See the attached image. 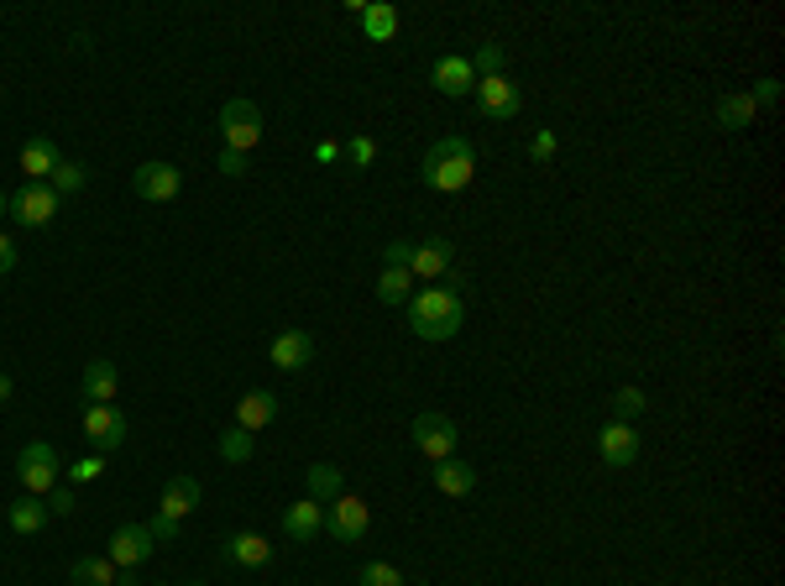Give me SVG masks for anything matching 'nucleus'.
Masks as SVG:
<instances>
[{"label":"nucleus","mask_w":785,"mask_h":586,"mask_svg":"<svg viewBox=\"0 0 785 586\" xmlns=\"http://www.w3.org/2000/svg\"><path fill=\"white\" fill-rule=\"evenodd\" d=\"M409 330L420 341H450L462 335V320H466V299H462V284H424L409 294Z\"/></svg>","instance_id":"f257e3e1"},{"label":"nucleus","mask_w":785,"mask_h":586,"mask_svg":"<svg viewBox=\"0 0 785 586\" xmlns=\"http://www.w3.org/2000/svg\"><path fill=\"white\" fill-rule=\"evenodd\" d=\"M471 179H477V147L466 142L462 131L429 142V152H424V162H420L424 189H435V194H462Z\"/></svg>","instance_id":"f03ea898"},{"label":"nucleus","mask_w":785,"mask_h":586,"mask_svg":"<svg viewBox=\"0 0 785 586\" xmlns=\"http://www.w3.org/2000/svg\"><path fill=\"white\" fill-rule=\"evenodd\" d=\"M409 440L420 445L429 461H445V456L462 450V429H456V419H445L441 408H424L420 419L409 425Z\"/></svg>","instance_id":"7ed1b4c3"},{"label":"nucleus","mask_w":785,"mask_h":586,"mask_svg":"<svg viewBox=\"0 0 785 586\" xmlns=\"http://www.w3.org/2000/svg\"><path fill=\"white\" fill-rule=\"evenodd\" d=\"M17 482L32 492V498H47L53 487H59V450L47 440H32V445H21V456H17Z\"/></svg>","instance_id":"20e7f679"},{"label":"nucleus","mask_w":785,"mask_h":586,"mask_svg":"<svg viewBox=\"0 0 785 586\" xmlns=\"http://www.w3.org/2000/svg\"><path fill=\"white\" fill-rule=\"evenodd\" d=\"M221 142L231 152H246L252 158V147L262 142V110L252 100H225L221 105Z\"/></svg>","instance_id":"39448f33"},{"label":"nucleus","mask_w":785,"mask_h":586,"mask_svg":"<svg viewBox=\"0 0 785 586\" xmlns=\"http://www.w3.org/2000/svg\"><path fill=\"white\" fill-rule=\"evenodd\" d=\"M59 194L47 189V183H21L17 194H11V204H6V215L17 225H26V231H42V225H53V215H59Z\"/></svg>","instance_id":"423d86ee"},{"label":"nucleus","mask_w":785,"mask_h":586,"mask_svg":"<svg viewBox=\"0 0 785 586\" xmlns=\"http://www.w3.org/2000/svg\"><path fill=\"white\" fill-rule=\"evenodd\" d=\"M367 529H372V513H367L362 498L341 492L336 503H325V534L336 545H357V540H367Z\"/></svg>","instance_id":"0eeeda50"},{"label":"nucleus","mask_w":785,"mask_h":586,"mask_svg":"<svg viewBox=\"0 0 785 586\" xmlns=\"http://www.w3.org/2000/svg\"><path fill=\"white\" fill-rule=\"evenodd\" d=\"M131 189H137V200H147V204H173L183 194V173L173 168V162L152 158L131 173Z\"/></svg>","instance_id":"6e6552de"},{"label":"nucleus","mask_w":785,"mask_h":586,"mask_svg":"<svg viewBox=\"0 0 785 586\" xmlns=\"http://www.w3.org/2000/svg\"><path fill=\"white\" fill-rule=\"evenodd\" d=\"M84 440L100 456H116L126 445V414L116 404H84Z\"/></svg>","instance_id":"1a4fd4ad"},{"label":"nucleus","mask_w":785,"mask_h":586,"mask_svg":"<svg viewBox=\"0 0 785 586\" xmlns=\"http://www.w3.org/2000/svg\"><path fill=\"white\" fill-rule=\"evenodd\" d=\"M477 110H482L487 121H513L519 116V105H523V95H519V84L508 79V74H492V79H477Z\"/></svg>","instance_id":"9d476101"},{"label":"nucleus","mask_w":785,"mask_h":586,"mask_svg":"<svg viewBox=\"0 0 785 586\" xmlns=\"http://www.w3.org/2000/svg\"><path fill=\"white\" fill-rule=\"evenodd\" d=\"M597 461L613 466V471L634 466V461H639V429L618 425V419H607V425L597 429Z\"/></svg>","instance_id":"9b49d317"},{"label":"nucleus","mask_w":785,"mask_h":586,"mask_svg":"<svg viewBox=\"0 0 785 586\" xmlns=\"http://www.w3.org/2000/svg\"><path fill=\"white\" fill-rule=\"evenodd\" d=\"M152 534H147V524H121L116 534H110V550H105V561L116 571H137L147 555H152Z\"/></svg>","instance_id":"f8f14e48"},{"label":"nucleus","mask_w":785,"mask_h":586,"mask_svg":"<svg viewBox=\"0 0 785 586\" xmlns=\"http://www.w3.org/2000/svg\"><path fill=\"white\" fill-rule=\"evenodd\" d=\"M429 84L441 89L445 100H462V95L477 89V68H471L466 53H445V58H435V68H429Z\"/></svg>","instance_id":"ddd939ff"},{"label":"nucleus","mask_w":785,"mask_h":586,"mask_svg":"<svg viewBox=\"0 0 785 586\" xmlns=\"http://www.w3.org/2000/svg\"><path fill=\"white\" fill-rule=\"evenodd\" d=\"M267 356H273V366H278V372H304V366L315 362V335H309V330H299V324H294V330H278V335H273V345H267Z\"/></svg>","instance_id":"4468645a"},{"label":"nucleus","mask_w":785,"mask_h":586,"mask_svg":"<svg viewBox=\"0 0 785 586\" xmlns=\"http://www.w3.org/2000/svg\"><path fill=\"white\" fill-rule=\"evenodd\" d=\"M450 263H456V246L445 242V236H429V242L414 246V257H409V273H414V284H435L441 273H450Z\"/></svg>","instance_id":"2eb2a0df"},{"label":"nucleus","mask_w":785,"mask_h":586,"mask_svg":"<svg viewBox=\"0 0 785 586\" xmlns=\"http://www.w3.org/2000/svg\"><path fill=\"white\" fill-rule=\"evenodd\" d=\"M283 534L294 540V545H309V540H320L325 534V508L315 498H299V503L283 508Z\"/></svg>","instance_id":"dca6fc26"},{"label":"nucleus","mask_w":785,"mask_h":586,"mask_svg":"<svg viewBox=\"0 0 785 586\" xmlns=\"http://www.w3.org/2000/svg\"><path fill=\"white\" fill-rule=\"evenodd\" d=\"M221 561L225 566H242V571H257L273 561V540L262 534H225L221 540Z\"/></svg>","instance_id":"f3484780"},{"label":"nucleus","mask_w":785,"mask_h":586,"mask_svg":"<svg viewBox=\"0 0 785 586\" xmlns=\"http://www.w3.org/2000/svg\"><path fill=\"white\" fill-rule=\"evenodd\" d=\"M59 162H63V152H59V142H53V137H32V142L21 147L17 168L26 173V183H47Z\"/></svg>","instance_id":"a211bd4d"},{"label":"nucleus","mask_w":785,"mask_h":586,"mask_svg":"<svg viewBox=\"0 0 785 586\" xmlns=\"http://www.w3.org/2000/svg\"><path fill=\"white\" fill-rule=\"evenodd\" d=\"M273 419H278V393H267V387L242 393V404H236V429L257 435V429H267Z\"/></svg>","instance_id":"6ab92c4d"},{"label":"nucleus","mask_w":785,"mask_h":586,"mask_svg":"<svg viewBox=\"0 0 785 586\" xmlns=\"http://www.w3.org/2000/svg\"><path fill=\"white\" fill-rule=\"evenodd\" d=\"M429 477H435V492H445V498H466V492L477 487V466L445 456V461H429Z\"/></svg>","instance_id":"aec40b11"},{"label":"nucleus","mask_w":785,"mask_h":586,"mask_svg":"<svg viewBox=\"0 0 785 586\" xmlns=\"http://www.w3.org/2000/svg\"><path fill=\"white\" fill-rule=\"evenodd\" d=\"M116 387H121V372H116L110 362H89V366H84V383H79L84 404H116Z\"/></svg>","instance_id":"412c9836"},{"label":"nucleus","mask_w":785,"mask_h":586,"mask_svg":"<svg viewBox=\"0 0 785 586\" xmlns=\"http://www.w3.org/2000/svg\"><path fill=\"white\" fill-rule=\"evenodd\" d=\"M194 503H200V482H194V477H168L158 513H168V519H179L183 524V519L194 513Z\"/></svg>","instance_id":"4be33fe9"},{"label":"nucleus","mask_w":785,"mask_h":586,"mask_svg":"<svg viewBox=\"0 0 785 586\" xmlns=\"http://www.w3.org/2000/svg\"><path fill=\"white\" fill-rule=\"evenodd\" d=\"M304 487H309V498H315V503L325 508V503H336V498L346 492V477H341V466L315 461L309 471H304Z\"/></svg>","instance_id":"5701e85b"},{"label":"nucleus","mask_w":785,"mask_h":586,"mask_svg":"<svg viewBox=\"0 0 785 586\" xmlns=\"http://www.w3.org/2000/svg\"><path fill=\"white\" fill-rule=\"evenodd\" d=\"M6 519H11V529H17V534H42L53 513H47V503H42V498H32V492H26V498H17V503H11V513H6Z\"/></svg>","instance_id":"b1692460"},{"label":"nucleus","mask_w":785,"mask_h":586,"mask_svg":"<svg viewBox=\"0 0 785 586\" xmlns=\"http://www.w3.org/2000/svg\"><path fill=\"white\" fill-rule=\"evenodd\" d=\"M68 582H74V586H116V582H121V571L110 566L105 555H84V561H74V566H68Z\"/></svg>","instance_id":"393cba45"},{"label":"nucleus","mask_w":785,"mask_h":586,"mask_svg":"<svg viewBox=\"0 0 785 586\" xmlns=\"http://www.w3.org/2000/svg\"><path fill=\"white\" fill-rule=\"evenodd\" d=\"M754 110H760V105L749 100V95H723V100H718V126H723V131H744V126H754Z\"/></svg>","instance_id":"a878e982"},{"label":"nucleus","mask_w":785,"mask_h":586,"mask_svg":"<svg viewBox=\"0 0 785 586\" xmlns=\"http://www.w3.org/2000/svg\"><path fill=\"white\" fill-rule=\"evenodd\" d=\"M362 32L372 42H388L393 38V32H399V11H393V6H383V0H378V6H362Z\"/></svg>","instance_id":"bb28decb"},{"label":"nucleus","mask_w":785,"mask_h":586,"mask_svg":"<svg viewBox=\"0 0 785 586\" xmlns=\"http://www.w3.org/2000/svg\"><path fill=\"white\" fill-rule=\"evenodd\" d=\"M414 294V273L409 267H383V278H378V299L383 303H409Z\"/></svg>","instance_id":"cd10ccee"},{"label":"nucleus","mask_w":785,"mask_h":586,"mask_svg":"<svg viewBox=\"0 0 785 586\" xmlns=\"http://www.w3.org/2000/svg\"><path fill=\"white\" fill-rule=\"evenodd\" d=\"M84 179H89V168H84V162H68V158H63L59 168H53L47 189H53L59 200H68V194H79V189H84Z\"/></svg>","instance_id":"c85d7f7f"},{"label":"nucleus","mask_w":785,"mask_h":586,"mask_svg":"<svg viewBox=\"0 0 785 586\" xmlns=\"http://www.w3.org/2000/svg\"><path fill=\"white\" fill-rule=\"evenodd\" d=\"M639 414H645V387L624 383L618 393H613V419H618V425H634Z\"/></svg>","instance_id":"c756f323"},{"label":"nucleus","mask_w":785,"mask_h":586,"mask_svg":"<svg viewBox=\"0 0 785 586\" xmlns=\"http://www.w3.org/2000/svg\"><path fill=\"white\" fill-rule=\"evenodd\" d=\"M215 450H221V461H231V466H242V461H252V435L246 429H225L221 440H215Z\"/></svg>","instance_id":"7c9ffc66"},{"label":"nucleus","mask_w":785,"mask_h":586,"mask_svg":"<svg viewBox=\"0 0 785 586\" xmlns=\"http://www.w3.org/2000/svg\"><path fill=\"white\" fill-rule=\"evenodd\" d=\"M341 158L351 162V173H367V168L378 162V142H372V137H346V142H341Z\"/></svg>","instance_id":"2f4dec72"},{"label":"nucleus","mask_w":785,"mask_h":586,"mask_svg":"<svg viewBox=\"0 0 785 586\" xmlns=\"http://www.w3.org/2000/svg\"><path fill=\"white\" fill-rule=\"evenodd\" d=\"M503 42H482L477 53H471V68H477V79H492V74H503Z\"/></svg>","instance_id":"473e14b6"},{"label":"nucleus","mask_w":785,"mask_h":586,"mask_svg":"<svg viewBox=\"0 0 785 586\" xmlns=\"http://www.w3.org/2000/svg\"><path fill=\"white\" fill-rule=\"evenodd\" d=\"M357 586H409V582H403L399 566H388V561H367L362 576H357Z\"/></svg>","instance_id":"72a5a7b5"},{"label":"nucleus","mask_w":785,"mask_h":586,"mask_svg":"<svg viewBox=\"0 0 785 586\" xmlns=\"http://www.w3.org/2000/svg\"><path fill=\"white\" fill-rule=\"evenodd\" d=\"M100 477H105V456H100V450H95V456H89V461H74V466H68V487L100 482Z\"/></svg>","instance_id":"f704fd0d"},{"label":"nucleus","mask_w":785,"mask_h":586,"mask_svg":"<svg viewBox=\"0 0 785 586\" xmlns=\"http://www.w3.org/2000/svg\"><path fill=\"white\" fill-rule=\"evenodd\" d=\"M147 534H152V545H179L183 524H179V519H168V513H158V519L147 524Z\"/></svg>","instance_id":"c9c22d12"},{"label":"nucleus","mask_w":785,"mask_h":586,"mask_svg":"<svg viewBox=\"0 0 785 586\" xmlns=\"http://www.w3.org/2000/svg\"><path fill=\"white\" fill-rule=\"evenodd\" d=\"M555 152H561V142H555V131H534V137H529V162H550L555 158Z\"/></svg>","instance_id":"e433bc0d"},{"label":"nucleus","mask_w":785,"mask_h":586,"mask_svg":"<svg viewBox=\"0 0 785 586\" xmlns=\"http://www.w3.org/2000/svg\"><path fill=\"white\" fill-rule=\"evenodd\" d=\"M42 503H47V513H53V519H63V513H74V487H53V492H47Z\"/></svg>","instance_id":"4c0bfd02"},{"label":"nucleus","mask_w":785,"mask_h":586,"mask_svg":"<svg viewBox=\"0 0 785 586\" xmlns=\"http://www.w3.org/2000/svg\"><path fill=\"white\" fill-rule=\"evenodd\" d=\"M409 257H414V242H388L383 246V267H409Z\"/></svg>","instance_id":"58836bf2"},{"label":"nucleus","mask_w":785,"mask_h":586,"mask_svg":"<svg viewBox=\"0 0 785 586\" xmlns=\"http://www.w3.org/2000/svg\"><path fill=\"white\" fill-rule=\"evenodd\" d=\"M246 162H252L246 152H231V147H221V173H225V179H242Z\"/></svg>","instance_id":"ea45409f"},{"label":"nucleus","mask_w":785,"mask_h":586,"mask_svg":"<svg viewBox=\"0 0 785 586\" xmlns=\"http://www.w3.org/2000/svg\"><path fill=\"white\" fill-rule=\"evenodd\" d=\"M749 100H754V105H775V100H781V79H760L754 89H749Z\"/></svg>","instance_id":"a19ab883"},{"label":"nucleus","mask_w":785,"mask_h":586,"mask_svg":"<svg viewBox=\"0 0 785 586\" xmlns=\"http://www.w3.org/2000/svg\"><path fill=\"white\" fill-rule=\"evenodd\" d=\"M11 267H17V242H11V236L0 231V278H6Z\"/></svg>","instance_id":"79ce46f5"},{"label":"nucleus","mask_w":785,"mask_h":586,"mask_svg":"<svg viewBox=\"0 0 785 586\" xmlns=\"http://www.w3.org/2000/svg\"><path fill=\"white\" fill-rule=\"evenodd\" d=\"M315 158H320V162H341V142H320V147H315Z\"/></svg>","instance_id":"37998d69"},{"label":"nucleus","mask_w":785,"mask_h":586,"mask_svg":"<svg viewBox=\"0 0 785 586\" xmlns=\"http://www.w3.org/2000/svg\"><path fill=\"white\" fill-rule=\"evenodd\" d=\"M11 393H17V383H11V377H6V372H0V404H6V398H11Z\"/></svg>","instance_id":"c03bdc74"},{"label":"nucleus","mask_w":785,"mask_h":586,"mask_svg":"<svg viewBox=\"0 0 785 586\" xmlns=\"http://www.w3.org/2000/svg\"><path fill=\"white\" fill-rule=\"evenodd\" d=\"M6 204H11V194H6V189H0V215H6Z\"/></svg>","instance_id":"a18cd8bd"},{"label":"nucleus","mask_w":785,"mask_h":586,"mask_svg":"<svg viewBox=\"0 0 785 586\" xmlns=\"http://www.w3.org/2000/svg\"><path fill=\"white\" fill-rule=\"evenodd\" d=\"M183 586H204V582H183Z\"/></svg>","instance_id":"49530a36"},{"label":"nucleus","mask_w":785,"mask_h":586,"mask_svg":"<svg viewBox=\"0 0 785 586\" xmlns=\"http://www.w3.org/2000/svg\"><path fill=\"white\" fill-rule=\"evenodd\" d=\"M162 586H168V582H162Z\"/></svg>","instance_id":"de8ad7c7"},{"label":"nucleus","mask_w":785,"mask_h":586,"mask_svg":"<svg viewBox=\"0 0 785 586\" xmlns=\"http://www.w3.org/2000/svg\"><path fill=\"white\" fill-rule=\"evenodd\" d=\"M420 586H424V582H420Z\"/></svg>","instance_id":"09e8293b"}]
</instances>
